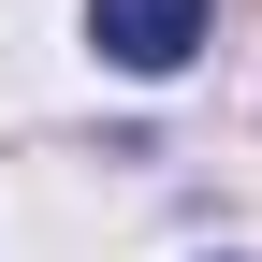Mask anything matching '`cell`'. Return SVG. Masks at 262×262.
I'll use <instances>...</instances> for the list:
<instances>
[{
	"mask_svg": "<svg viewBox=\"0 0 262 262\" xmlns=\"http://www.w3.org/2000/svg\"><path fill=\"white\" fill-rule=\"evenodd\" d=\"M88 44H102L117 73H189V44H204V0H88Z\"/></svg>",
	"mask_w": 262,
	"mask_h": 262,
	"instance_id": "obj_1",
	"label": "cell"
}]
</instances>
